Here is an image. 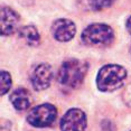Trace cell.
Segmentation results:
<instances>
[{
    "label": "cell",
    "instance_id": "11",
    "mask_svg": "<svg viewBox=\"0 0 131 131\" xmlns=\"http://www.w3.org/2000/svg\"><path fill=\"white\" fill-rule=\"evenodd\" d=\"M114 0H85L86 6L91 10H102L110 7Z\"/></svg>",
    "mask_w": 131,
    "mask_h": 131
},
{
    "label": "cell",
    "instance_id": "2",
    "mask_svg": "<svg viewBox=\"0 0 131 131\" xmlns=\"http://www.w3.org/2000/svg\"><path fill=\"white\" fill-rule=\"evenodd\" d=\"M127 79V70L121 65L109 64L97 73L96 86L102 92H112L120 89Z\"/></svg>",
    "mask_w": 131,
    "mask_h": 131
},
{
    "label": "cell",
    "instance_id": "8",
    "mask_svg": "<svg viewBox=\"0 0 131 131\" xmlns=\"http://www.w3.org/2000/svg\"><path fill=\"white\" fill-rule=\"evenodd\" d=\"M19 16L15 10L9 7L1 8V35L9 36L18 29Z\"/></svg>",
    "mask_w": 131,
    "mask_h": 131
},
{
    "label": "cell",
    "instance_id": "1",
    "mask_svg": "<svg viewBox=\"0 0 131 131\" xmlns=\"http://www.w3.org/2000/svg\"><path fill=\"white\" fill-rule=\"evenodd\" d=\"M89 64L81 59L71 58L63 62L59 67L58 82L68 89H76L84 81Z\"/></svg>",
    "mask_w": 131,
    "mask_h": 131
},
{
    "label": "cell",
    "instance_id": "9",
    "mask_svg": "<svg viewBox=\"0 0 131 131\" xmlns=\"http://www.w3.org/2000/svg\"><path fill=\"white\" fill-rule=\"evenodd\" d=\"M10 101L16 110L24 111L30 105V94L26 89H16L10 95Z\"/></svg>",
    "mask_w": 131,
    "mask_h": 131
},
{
    "label": "cell",
    "instance_id": "5",
    "mask_svg": "<svg viewBox=\"0 0 131 131\" xmlns=\"http://www.w3.org/2000/svg\"><path fill=\"white\" fill-rule=\"evenodd\" d=\"M88 124L85 113L80 109H70L61 119V131H84Z\"/></svg>",
    "mask_w": 131,
    "mask_h": 131
},
{
    "label": "cell",
    "instance_id": "3",
    "mask_svg": "<svg viewBox=\"0 0 131 131\" xmlns=\"http://www.w3.org/2000/svg\"><path fill=\"white\" fill-rule=\"evenodd\" d=\"M114 39V31L105 24H92L82 32V41L89 46H105Z\"/></svg>",
    "mask_w": 131,
    "mask_h": 131
},
{
    "label": "cell",
    "instance_id": "10",
    "mask_svg": "<svg viewBox=\"0 0 131 131\" xmlns=\"http://www.w3.org/2000/svg\"><path fill=\"white\" fill-rule=\"evenodd\" d=\"M19 36L29 46H37L40 43V37L34 26H24L19 29Z\"/></svg>",
    "mask_w": 131,
    "mask_h": 131
},
{
    "label": "cell",
    "instance_id": "14",
    "mask_svg": "<svg viewBox=\"0 0 131 131\" xmlns=\"http://www.w3.org/2000/svg\"><path fill=\"white\" fill-rule=\"evenodd\" d=\"M127 29H128V31H129V34L131 35V16L129 17V19H128V21H127Z\"/></svg>",
    "mask_w": 131,
    "mask_h": 131
},
{
    "label": "cell",
    "instance_id": "7",
    "mask_svg": "<svg viewBox=\"0 0 131 131\" xmlns=\"http://www.w3.org/2000/svg\"><path fill=\"white\" fill-rule=\"evenodd\" d=\"M76 27L70 19H57L52 25V35L58 41H68L75 36Z\"/></svg>",
    "mask_w": 131,
    "mask_h": 131
},
{
    "label": "cell",
    "instance_id": "15",
    "mask_svg": "<svg viewBox=\"0 0 131 131\" xmlns=\"http://www.w3.org/2000/svg\"><path fill=\"white\" fill-rule=\"evenodd\" d=\"M130 131H131V130H130Z\"/></svg>",
    "mask_w": 131,
    "mask_h": 131
},
{
    "label": "cell",
    "instance_id": "13",
    "mask_svg": "<svg viewBox=\"0 0 131 131\" xmlns=\"http://www.w3.org/2000/svg\"><path fill=\"white\" fill-rule=\"evenodd\" d=\"M123 100L128 106L131 108V83L126 88V90L123 92Z\"/></svg>",
    "mask_w": 131,
    "mask_h": 131
},
{
    "label": "cell",
    "instance_id": "4",
    "mask_svg": "<svg viewBox=\"0 0 131 131\" xmlns=\"http://www.w3.org/2000/svg\"><path fill=\"white\" fill-rule=\"evenodd\" d=\"M57 117V110L53 104L44 103L32 108L27 114L29 124L36 128H45L53 124Z\"/></svg>",
    "mask_w": 131,
    "mask_h": 131
},
{
    "label": "cell",
    "instance_id": "6",
    "mask_svg": "<svg viewBox=\"0 0 131 131\" xmlns=\"http://www.w3.org/2000/svg\"><path fill=\"white\" fill-rule=\"evenodd\" d=\"M53 79V71L49 64L41 63L34 68L30 75V81L36 91L46 90L50 85Z\"/></svg>",
    "mask_w": 131,
    "mask_h": 131
},
{
    "label": "cell",
    "instance_id": "12",
    "mask_svg": "<svg viewBox=\"0 0 131 131\" xmlns=\"http://www.w3.org/2000/svg\"><path fill=\"white\" fill-rule=\"evenodd\" d=\"M11 88V77L10 74L6 71H1V85H0V89H1V95H5L8 91L10 90Z\"/></svg>",
    "mask_w": 131,
    "mask_h": 131
}]
</instances>
